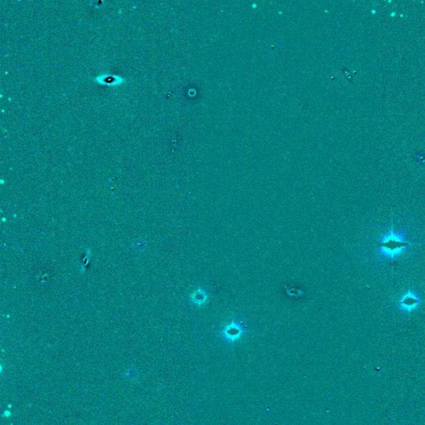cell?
Instances as JSON below:
<instances>
[{
	"instance_id": "6da1fadb",
	"label": "cell",
	"mask_w": 425,
	"mask_h": 425,
	"mask_svg": "<svg viewBox=\"0 0 425 425\" xmlns=\"http://www.w3.org/2000/svg\"><path fill=\"white\" fill-rule=\"evenodd\" d=\"M409 245V243L403 241L401 238H399L397 234L393 233L392 231L389 235L385 236L381 243H379V249L384 254L393 258Z\"/></svg>"
},
{
	"instance_id": "7a4b0ae2",
	"label": "cell",
	"mask_w": 425,
	"mask_h": 425,
	"mask_svg": "<svg viewBox=\"0 0 425 425\" xmlns=\"http://www.w3.org/2000/svg\"><path fill=\"white\" fill-rule=\"evenodd\" d=\"M247 332L246 327L242 321L233 319L220 330V334L224 341L233 345L241 340Z\"/></svg>"
},
{
	"instance_id": "3957f363",
	"label": "cell",
	"mask_w": 425,
	"mask_h": 425,
	"mask_svg": "<svg viewBox=\"0 0 425 425\" xmlns=\"http://www.w3.org/2000/svg\"><path fill=\"white\" fill-rule=\"evenodd\" d=\"M419 302H420V300L416 298V296L409 292L401 299L400 304L401 307L404 310L411 311L415 306H417Z\"/></svg>"
},
{
	"instance_id": "277c9868",
	"label": "cell",
	"mask_w": 425,
	"mask_h": 425,
	"mask_svg": "<svg viewBox=\"0 0 425 425\" xmlns=\"http://www.w3.org/2000/svg\"><path fill=\"white\" fill-rule=\"evenodd\" d=\"M208 298H209V296H208L205 291L202 289V288H200L197 291H195V293L192 296L193 301L196 305H199V306H201L203 303H205L206 301L208 300Z\"/></svg>"
}]
</instances>
